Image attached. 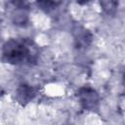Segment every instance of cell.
<instances>
[{
	"label": "cell",
	"mask_w": 125,
	"mask_h": 125,
	"mask_svg": "<svg viewBox=\"0 0 125 125\" xmlns=\"http://www.w3.org/2000/svg\"><path fill=\"white\" fill-rule=\"evenodd\" d=\"M2 58L4 62L12 64L32 62L37 58V50L30 41L11 38L2 47Z\"/></svg>",
	"instance_id": "1"
},
{
	"label": "cell",
	"mask_w": 125,
	"mask_h": 125,
	"mask_svg": "<svg viewBox=\"0 0 125 125\" xmlns=\"http://www.w3.org/2000/svg\"><path fill=\"white\" fill-rule=\"evenodd\" d=\"M77 98L84 109L95 110L99 106L100 97L96 90L89 86L81 87L77 92Z\"/></svg>",
	"instance_id": "2"
},
{
	"label": "cell",
	"mask_w": 125,
	"mask_h": 125,
	"mask_svg": "<svg viewBox=\"0 0 125 125\" xmlns=\"http://www.w3.org/2000/svg\"><path fill=\"white\" fill-rule=\"evenodd\" d=\"M11 18H12V21L14 24L19 25V26H24L27 24L29 21L28 9L22 5H18L12 12Z\"/></svg>",
	"instance_id": "3"
},
{
	"label": "cell",
	"mask_w": 125,
	"mask_h": 125,
	"mask_svg": "<svg viewBox=\"0 0 125 125\" xmlns=\"http://www.w3.org/2000/svg\"><path fill=\"white\" fill-rule=\"evenodd\" d=\"M73 36L77 46L87 47L92 42V34L91 32L81 25H76L73 28Z\"/></svg>",
	"instance_id": "4"
},
{
	"label": "cell",
	"mask_w": 125,
	"mask_h": 125,
	"mask_svg": "<svg viewBox=\"0 0 125 125\" xmlns=\"http://www.w3.org/2000/svg\"><path fill=\"white\" fill-rule=\"evenodd\" d=\"M35 97V90L28 84H21L16 92V99L17 101L21 104H25L33 100Z\"/></svg>",
	"instance_id": "5"
},
{
	"label": "cell",
	"mask_w": 125,
	"mask_h": 125,
	"mask_svg": "<svg viewBox=\"0 0 125 125\" xmlns=\"http://www.w3.org/2000/svg\"><path fill=\"white\" fill-rule=\"evenodd\" d=\"M101 6L106 14L110 15V14H113L116 11L117 3L114 2V1H103V2H101Z\"/></svg>",
	"instance_id": "6"
},
{
	"label": "cell",
	"mask_w": 125,
	"mask_h": 125,
	"mask_svg": "<svg viewBox=\"0 0 125 125\" xmlns=\"http://www.w3.org/2000/svg\"><path fill=\"white\" fill-rule=\"evenodd\" d=\"M38 4V6L42 9V10H44V11H46V12H49L50 10H53L54 8H56L60 3H56V2H51V1H43V2H38L37 3Z\"/></svg>",
	"instance_id": "7"
}]
</instances>
